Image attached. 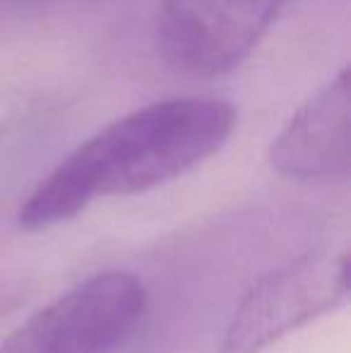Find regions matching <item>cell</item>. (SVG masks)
<instances>
[{"instance_id": "8992f818", "label": "cell", "mask_w": 351, "mask_h": 353, "mask_svg": "<svg viewBox=\"0 0 351 353\" xmlns=\"http://www.w3.org/2000/svg\"><path fill=\"white\" fill-rule=\"evenodd\" d=\"M24 286L19 281H0V315H8L10 310L24 301Z\"/></svg>"}, {"instance_id": "52a82bcc", "label": "cell", "mask_w": 351, "mask_h": 353, "mask_svg": "<svg viewBox=\"0 0 351 353\" xmlns=\"http://www.w3.org/2000/svg\"><path fill=\"white\" fill-rule=\"evenodd\" d=\"M0 353H3V349H0Z\"/></svg>"}, {"instance_id": "3957f363", "label": "cell", "mask_w": 351, "mask_h": 353, "mask_svg": "<svg viewBox=\"0 0 351 353\" xmlns=\"http://www.w3.org/2000/svg\"><path fill=\"white\" fill-rule=\"evenodd\" d=\"M349 293V252H308L267 272L239 303L219 353H263L334 310Z\"/></svg>"}, {"instance_id": "5b68a950", "label": "cell", "mask_w": 351, "mask_h": 353, "mask_svg": "<svg viewBox=\"0 0 351 353\" xmlns=\"http://www.w3.org/2000/svg\"><path fill=\"white\" fill-rule=\"evenodd\" d=\"M270 163L279 176L301 183L347 181L351 171V99L349 70L320 87L270 149Z\"/></svg>"}, {"instance_id": "277c9868", "label": "cell", "mask_w": 351, "mask_h": 353, "mask_svg": "<svg viewBox=\"0 0 351 353\" xmlns=\"http://www.w3.org/2000/svg\"><path fill=\"white\" fill-rule=\"evenodd\" d=\"M286 0H161L157 39L164 61L192 77L239 68Z\"/></svg>"}, {"instance_id": "6da1fadb", "label": "cell", "mask_w": 351, "mask_h": 353, "mask_svg": "<svg viewBox=\"0 0 351 353\" xmlns=\"http://www.w3.org/2000/svg\"><path fill=\"white\" fill-rule=\"evenodd\" d=\"M234 128L236 108L221 99H166L137 108L58 163L22 205L19 226L46 231L99 197L164 185L219 152Z\"/></svg>"}, {"instance_id": "7a4b0ae2", "label": "cell", "mask_w": 351, "mask_h": 353, "mask_svg": "<svg viewBox=\"0 0 351 353\" xmlns=\"http://www.w3.org/2000/svg\"><path fill=\"white\" fill-rule=\"evenodd\" d=\"M145 283L132 272L89 276L3 341V353H113L140 322Z\"/></svg>"}]
</instances>
